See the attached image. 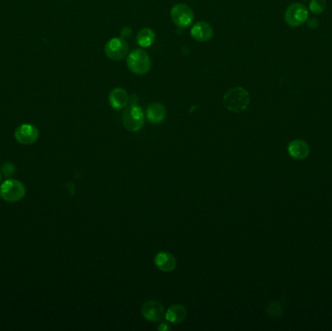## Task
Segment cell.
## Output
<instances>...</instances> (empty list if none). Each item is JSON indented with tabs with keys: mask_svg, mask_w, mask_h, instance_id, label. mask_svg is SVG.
I'll return each mask as SVG.
<instances>
[{
	"mask_svg": "<svg viewBox=\"0 0 332 331\" xmlns=\"http://www.w3.org/2000/svg\"><path fill=\"white\" fill-rule=\"evenodd\" d=\"M146 116L149 122L153 124H160L166 118V109L162 103L154 102L147 108Z\"/></svg>",
	"mask_w": 332,
	"mask_h": 331,
	"instance_id": "9a60e30c",
	"label": "cell"
},
{
	"mask_svg": "<svg viewBox=\"0 0 332 331\" xmlns=\"http://www.w3.org/2000/svg\"><path fill=\"white\" fill-rule=\"evenodd\" d=\"M309 18V11L301 3H292L285 12V22L287 26L298 27L304 25Z\"/></svg>",
	"mask_w": 332,
	"mask_h": 331,
	"instance_id": "5b68a950",
	"label": "cell"
},
{
	"mask_svg": "<svg viewBox=\"0 0 332 331\" xmlns=\"http://www.w3.org/2000/svg\"><path fill=\"white\" fill-rule=\"evenodd\" d=\"M190 35L198 42H207L214 35V29L206 22H198L190 28Z\"/></svg>",
	"mask_w": 332,
	"mask_h": 331,
	"instance_id": "30bf717a",
	"label": "cell"
},
{
	"mask_svg": "<svg viewBox=\"0 0 332 331\" xmlns=\"http://www.w3.org/2000/svg\"><path fill=\"white\" fill-rule=\"evenodd\" d=\"M287 151L291 158L300 161V160H304L309 155L310 148L305 141L297 139L289 143L287 147Z\"/></svg>",
	"mask_w": 332,
	"mask_h": 331,
	"instance_id": "4fadbf2b",
	"label": "cell"
},
{
	"mask_svg": "<svg viewBox=\"0 0 332 331\" xmlns=\"http://www.w3.org/2000/svg\"><path fill=\"white\" fill-rule=\"evenodd\" d=\"M267 312L269 317H280L281 312H282V308L281 305L279 304L278 302L276 303V307H274V302L270 303L269 307L267 308Z\"/></svg>",
	"mask_w": 332,
	"mask_h": 331,
	"instance_id": "d6986e66",
	"label": "cell"
},
{
	"mask_svg": "<svg viewBox=\"0 0 332 331\" xmlns=\"http://www.w3.org/2000/svg\"><path fill=\"white\" fill-rule=\"evenodd\" d=\"M0 181H1V174H0Z\"/></svg>",
	"mask_w": 332,
	"mask_h": 331,
	"instance_id": "44dd1931",
	"label": "cell"
},
{
	"mask_svg": "<svg viewBox=\"0 0 332 331\" xmlns=\"http://www.w3.org/2000/svg\"><path fill=\"white\" fill-rule=\"evenodd\" d=\"M188 311L185 306L180 304L171 305L165 312V319L171 323H181L187 319Z\"/></svg>",
	"mask_w": 332,
	"mask_h": 331,
	"instance_id": "5bb4252c",
	"label": "cell"
},
{
	"mask_svg": "<svg viewBox=\"0 0 332 331\" xmlns=\"http://www.w3.org/2000/svg\"><path fill=\"white\" fill-rule=\"evenodd\" d=\"M109 103L115 110H121L126 108L129 103V96L124 89L116 88L111 90L109 94Z\"/></svg>",
	"mask_w": 332,
	"mask_h": 331,
	"instance_id": "7c38bea8",
	"label": "cell"
},
{
	"mask_svg": "<svg viewBox=\"0 0 332 331\" xmlns=\"http://www.w3.org/2000/svg\"><path fill=\"white\" fill-rule=\"evenodd\" d=\"M170 16L174 25L181 29L189 27L194 18L191 8L183 3H178L172 7Z\"/></svg>",
	"mask_w": 332,
	"mask_h": 331,
	"instance_id": "8992f818",
	"label": "cell"
},
{
	"mask_svg": "<svg viewBox=\"0 0 332 331\" xmlns=\"http://www.w3.org/2000/svg\"><path fill=\"white\" fill-rule=\"evenodd\" d=\"M126 65L136 75H145L150 71L152 63L149 54L142 49H136L127 55Z\"/></svg>",
	"mask_w": 332,
	"mask_h": 331,
	"instance_id": "7a4b0ae2",
	"label": "cell"
},
{
	"mask_svg": "<svg viewBox=\"0 0 332 331\" xmlns=\"http://www.w3.org/2000/svg\"><path fill=\"white\" fill-rule=\"evenodd\" d=\"M250 101L251 98L248 90L242 87H235L225 92L223 104L230 112L241 113L248 108Z\"/></svg>",
	"mask_w": 332,
	"mask_h": 331,
	"instance_id": "6da1fadb",
	"label": "cell"
},
{
	"mask_svg": "<svg viewBox=\"0 0 332 331\" xmlns=\"http://www.w3.org/2000/svg\"><path fill=\"white\" fill-rule=\"evenodd\" d=\"M39 137V130L35 126L29 124H24L18 126L15 131V138L18 143L31 145L35 143Z\"/></svg>",
	"mask_w": 332,
	"mask_h": 331,
	"instance_id": "9c48e42d",
	"label": "cell"
},
{
	"mask_svg": "<svg viewBox=\"0 0 332 331\" xmlns=\"http://www.w3.org/2000/svg\"><path fill=\"white\" fill-rule=\"evenodd\" d=\"M1 172L5 177H12L15 173V166L10 162H5L1 166Z\"/></svg>",
	"mask_w": 332,
	"mask_h": 331,
	"instance_id": "ac0fdd59",
	"label": "cell"
},
{
	"mask_svg": "<svg viewBox=\"0 0 332 331\" xmlns=\"http://www.w3.org/2000/svg\"><path fill=\"white\" fill-rule=\"evenodd\" d=\"M26 196V187L18 180H6L0 186V197L7 202H17Z\"/></svg>",
	"mask_w": 332,
	"mask_h": 331,
	"instance_id": "277c9868",
	"label": "cell"
},
{
	"mask_svg": "<svg viewBox=\"0 0 332 331\" xmlns=\"http://www.w3.org/2000/svg\"><path fill=\"white\" fill-rule=\"evenodd\" d=\"M145 123V116L141 107H139L136 103L129 104L126 108L123 114V125L130 132H137L141 130Z\"/></svg>",
	"mask_w": 332,
	"mask_h": 331,
	"instance_id": "3957f363",
	"label": "cell"
},
{
	"mask_svg": "<svg viewBox=\"0 0 332 331\" xmlns=\"http://www.w3.org/2000/svg\"><path fill=\"white\" fill-rule=\"evenodd\" d=\"M159 329L160 330H167V329H170V327L167 326L165 323H162V325L159 326Z\"/></svg>",
	"mask_w": 332,
	"mask_h": 331,
	"instance_id": "ffe728a7",
	"label": "cell"
},
{
	"mask_svg": "<svg viewBox=\"0 0 332 331\" xmlns=\"http://www.w3.org/2000/svg\"><path fill=\"white\" fill-rule=\"evenodd\" d=\"M128 43L123 37H114L110 39L106 43L104 52L107 55L108 59L111 61H121L124 57H126V54L128 53Z\"/></svg>",
	"mask_w": 332,
	"mask_h": 331,
	"instance_id": "52a82bcc",
	"label": "cell"
},
{
	"mask_svg": "<svg viewBox=\"0 0 332 331\" xmlns=\"http://www.w3.org/2000/svg\"><path fill=\"white\" fill-rule=\"evenodd\" d=\"M141 314L147 321L152 322H159L162 321L165 316V309L163 305L154 300L146 301L141 307Z\"/></svg>",
	"mask_w": 332,
	"mask_h": 331,
	"instance_id": "ba28073f",
	"label": "cell"
},
{
	"mask_svg": "<svg viewBox=\"0 0 332 331\" xmlns=\"http://www.w3.org/2000/svg\"><path fill=\"white\" fill-rule=\"evenodd\" d=\"M326 7V1L325 0H310L309 3V9L316 15L322 14Z\"/></svg>",
	"mask_w": 332,
	"mask_h": 331,
	"instance_id": "e0dca14e",
	"label": "cell"
},
{
	"mask_svg": "<svg viewBox=\"0 0 332 331\" xmlns=\"http://www.w3.org/2000/svg\"><path fill=\"white\" fill-rule=\"evenodd\" d=\"M136 40H137L138 45L142 48L151 47L155 40V33L153 29H151L149 27H145L138 32Z\"/></svg>",
	"mask_w": 332,
	"mask_h": 331,
	"instance_id": "2e32d148",
	"label": "cell"
},
{
	"mask_svg": "<svg viewBox=\"0 0 332 331\" xmlns=\"http://www.w3.org/2000/svg\"><path fill=\"white\" fill-rule=\"evenodd\" d=\"M154 264L163 272H171L176 269L177 261L169 251H160L154 257Z\"/></svg>",
	"mask_w": 332,
	"mask_h": 331,
	"instance_id": "8fae6325",
	"label": "cell"
}]
</instances>
